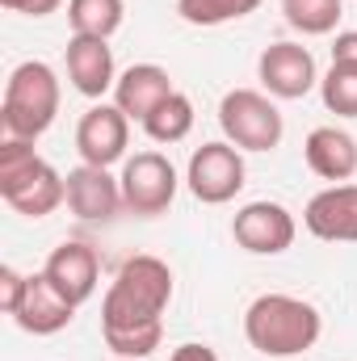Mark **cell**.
Masks as SVG:
<instances>
[{"instance_id": "cell-19", "label": "cell", "mask_w": 357, "mask_h": 361, "mask_svg": "<svg viewBox=\"0 0 357 361\" xmlns=\"http://www.w3.org/2000/svg\"><path fill=\"white\" fill-rule=\"evenodd\" d=\"M143 130H147V139H156V143H181V139L193 130V101H189L185 92H173L164 105H156V114L143 122Z\"/></svg>"}, {"instance_id": "cell-16", "label": "cell", "mask_w": 357, "mask_h": 361, "mask_svg": "<svg viewBox=\"0 0 357 361\" xmlns=\"http://www.w3.org/2000/svg\"><path fill=\"white\" fill-rule=\"evenodd\" d=\"M68 76L76 92L85 97H101L109 92L114 80V51H109V38H89V34H72L68 42Z\"/></svg>"}, {"instance_id": "cell-11", "label": "cell", "mask_w": 357, "mask_h": 361, "mask_svg": "<svg viewBox=\"0 0 357 361\" xmlns=\"http://www.w3.org/2000/svg\"><path fill=\"white\" fill-rule=\"evenodd\" d=\"M303 223L315 240L357 244V185H332L315 193L303 210Z\"/></svg>"}, {"instance_id": "cell-4", "label": "cell", "mask_w": 357, "mask_h": 361, "mask_svg": "<svg viewBox=\"0 0 357 361\" xmlns=\"http://www.w3.org/2000/svg\"><path fill=\"white\" fill-rule=\"evenodd\" d=\"M59 114V80L42 59L17 63L8 85H4V105H0V122L8 139H38L42 130H51Z\"/></svg>"}, {"instance_id": "cell-20", "label": "cell", "mask_w": 357, "mask_h": 361, "mask_svg": "<svg viewBox=\"0 0 357 361\" xmlns=\"http://www.w3.org/2000/svg\"><path fill=\"white\" fill-rule=\"evenodd\" d=\"M282 13L286 21L298 30V34H332L337 21H341V0H282Z\"/></svg>"}, {"instance_id": "cell-24", "label": "cell", "mask_w": 357, "mask_h": 361, "mask_svg": "<svg viewBox=\"0 0 357 361\" xmlns=\"http://www.w3.org/2000/svg\"><path fill=\"white\" fill-rule=\"evenodd\" d=\"M332 63H349V68H357V30L337 34V42H332Z\"/></svg>"}, {"instance_id": "cell-10", "label": "cell", "mask_w": 357, "mask_h": 361, "mask_svg": "<svg viewBox=\"0 0 357 361\" xmlns=\"http://www.w3.org/2000/svg\"><path fill=\"white\" fill-rule=\"evenodd\" d=\"M126 139H131V118L118 109V105H92L89 114L80 118L76 126V147H80V160L92 169H109L114 160L126 156Z\"/></svg>"}, {"instance_id": "cell-6", "label": "cell", "mask_w": 357, "mask_h": 361, "mask_svg": "<svg viewBox=\"0 0 357 361\" xmlns=\"http://www.w3.org/2000/svg\"><path fill=\"white\" fill-rule=\"evenodd\" d=\"M189 193L206 206H223L244 189V156L231 143H202L189 156Z\"/></svg>"}, {"instance_id": "cell-13", "label": "cell", "mask_w": 357, "mask_h": 361, "mask_svg": "<svg viewBox=\"0 0 357 361\" xmlns=\"http://www.w3.org/2000/svg\"><path fill=\"white\" fill-rule=\"evenodd\" d=\"M173 92H177L173 89V76H169L160 63H135V68H126V72L118 76V85H114V105H118L126 118L147 122V118L156 114V105H164Z\"/></svg>"}, {"instance_id": "cell-3", "label": "cell", "mask_w": 357, "mask_h": 361, "mask_svg": "<svg viewBox=\"0 0 357 361\" xmlns=\"http://www.w3.org/2000/svg\"><path fill=\"white\" fill-rule=\"evenodd\" d=\"M0 193L4 202L25 214V219H47L68 202V177H59L42 156H34L30 139H8L0 143Z\"/></svg>"}, {"instance_id": "cell-7", "label": "cell", "mask_w": 357, "mask_h": 361, "mask_svg": "<svg viewBox=\"0 0 357 361\" xmlns=\"http://www.w3.org/2000/svg\"><path fill=\"white\" fill-rule=\"evenodd\" d=\"M122 202L131 214H160L177 197V169L160 152H139L122 169Z\"/></svg>"}, {"instance_id": "cell-18", "label": "cell", "mask_w": 357, "mask_h": 361, "mask_svg": "<svg viewBox=\"0 0 357 361\" xmlns=\"http://www.w3.org/2000/svg\"><path fill=\"white\" fill-rule=\"evenodd\" d=\"M122 0H68V21L72 34H89V38H109L122 25Z\"/></svg>"}, {"instance_id": "cell-15", "label": "cell", "mask_w": 357, "mask_h": 361, "mask_svg": "<svg viewBox=\"0 0 357 361\" xmlns=\"http://www.w3.org/2000/svg\"><path fill=\"white\" fill-rule=\"evenodd\" d=\"M72 315H76V307L47 281V273H34L30 290H25V298H21V307H17L13 319L30 336H55V332H63L72 324Z\"/></svg>"}, {"instance_id": "cell-2", "label": "cell", "mask_w": 357, "mask_h": 361, "mask_svg": "<svg viewBox=\"0 0 357 361\" xmlns=\"http://www.w3.org/2000/svg\"><path fill=\"white\" fill-rule=\"evenodd\" d=\"M320 311L294 294H261L244 311V336L265 357H294L320 341Z\"/></svg>"}, {"instance_id": "cell-21", "label": "cell", "mask_w": 357, "mask_h": 361, "mask_svg": "<svg viewBox=\"0 0 357 361\" xmlns=\"http://www.w3.org/2000/svg\"><path fill=\"white\" fill-rule=\"evenodd\" d=\"M320 97H324V109H328V114H337V118H357V68L332 63L328 76L320 80Z\"/></svg>"}, {"instance_id": "cell-26", "label": "cell", "mask_w": 357, "mask_h": 361, "mask_svg": "<svg viewBox=\"0 0 357 361\" xmlns=\"http://www.w3.org/2000/svg\"><path fill=\"white\" fill-rule=\"evenodd\" d=\"M169 361H219V353H214L210 345H181Z\"/></svg>"}, {"instance_id": "cell-9", "label": "cell", "mask_w": 357, "mask_h": 361, "mask_svg": "<svg viewBox=\"0 0 357 361\" xmlns=\"http://www.w3.org/2000/svg\"><path fill=\"white\" fill-rule=\"evenodd\" d=\"M261 85L269 89V97H282V101H298L320 85V72H315V59L307 47L298 42H273L261 51Z\"/></svg>"}, {"instance_id": "cell-5", "label": "cell", "mask_w": 357, "mask_h": 361, "mask_svg": "<svg viewBox=\"0 0 357 361\" xmlns=\"http://www.w3.org/2000/svg\"><path fill=\"white\" fill-rule=\"evenodd\" d=\"M219 126L240 152H273L282 143V114L257 89H231L219 101Z\"/></svg>"}, {"instance_id": "cell-12", "label": "cell", "mask_w": 357, "mask_h": 361, "mask_svg": "<svg viewBox=\"0 0 357 361\" xmlns=\"http://www.w3.org/2000/svg\"><path fill=\"white\" fill-rule=\"evenodd\" d=\"M68 206L76 219L85 223H105L118 214L122 202V180L109 177V169H92V164H80L68 173Z\"/></svg>"}, {"instance_id": "cell-22", "label": "cell", "mask_w": 357, "mask_h": 361, "mask_svg": "<svg viewBox=\"0 0 357 361\" xmlns=\"http://www.w3.org/2000/svg\"><path fill=\"white\" fill-rule=\"evenodd\" d=\"M257 8H261V0H177V13L189 25H223V21L248 17Z\"/></svg>"}, {"instance_id": "cell-23", "label": "cell", "mask_w": 357, "mask_h": 361, "mask_svg": "<svg viewBox=\"0 0 357 361\" xmlns=\"http://www.w3.org/2000/svg\"><path fill=\"white\" fill-rule=\"evenodd\" d=\"M25 290H30V277H21V273L8 269V265L0 269V307H4V315H17Z\"/></svg>"}, {"instance_id": "cell-8", "label": "cell", "mask_w": 357, "mask_h": 361, "mask_svg": "<svg viewBox=\"0 0 357 361\" xmlns=\"http://www.w3.org/2000/svg\"><path fill=\"white\" fill-rule=\"evenodd\" d=\"M231 235L240 248H248L257 257H277L294 244V214L282 202H248L236 214Z\"/></svg>"}, {"instance_id": "cell-17", "label": "cell", "mask_w": 357, "mask_h": 361, "mask_svg": "<svg viewBox=\"0 0 357 361\" xmlns=\"http://www.w3.org/2000/svg\"><path fill=\"white\" fill-rule=\"evenodd\" d=\"M303 156H307V169L324 180H349L357 173V139L349 130H337V126H315L303 143Z\"/></svg>"}, {"instance_id": "cell-1", "label": "cell", "mask_w": 357, "mask_h": 361, "mask_svg": "<svg viewBox=\"0 0 357 361\" xmlns=\"http://www.w3.org/2000/svg\"><path fill=\"white\" fill-rule=\"evenodd\" d=\"M173 302V269L160 257H131L105 290L101 336L105 349L122 361H139L160 349L164 311Z\"/></svg>"}, {"instance_id": "cell-25", "label": "cell", "mask_w": 357, "mask_h": 361, "mask_svg": "<svg viewBox=\"0 0 357 361\" xmlns=\"http://www.w3.org/2000/svg\"><path fill=\"white\" fill-rule=\"evenodd\" d=\"M4 8H13V13H25V17H47V13H55L63 0H0Z\"/></svg>"}, {"instance_id": "cell-14", "label": "cell", "mask_w": 357, "mask_h": 361, "mask_svg": "<svg viewBox=\"0 0 357 361\" xmlns=\"http://www.w3.org/2000/svg\"><path fill=\"white\" fill-rule=\"evenodd\" d=\"M47 281L72 302V307H80V302H89L92 294H97V252H92L89 244H76V240H68V244H59L51 257H47Z\"/></svg>"}]
</instances>
